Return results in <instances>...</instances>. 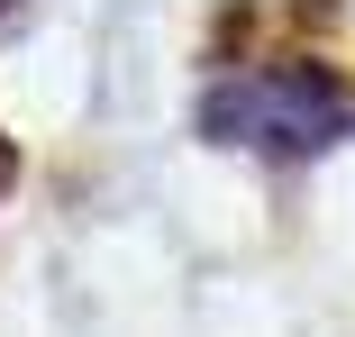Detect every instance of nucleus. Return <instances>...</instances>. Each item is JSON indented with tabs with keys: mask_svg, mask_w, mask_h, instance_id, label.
<instances>
[{
	"mask_svg": "<svg viewBox=\"0 0 355 337\" xmlns=\"http://www.w3.org/2000/svg\"><path fill=\"white\" fill-rule=\"evenodd\" d=\"M355 128V92L310 55H282V64H237L200 92V137L209 146H246L273 164H310L328 155Z\"/></svg>",
	"mask_w": 355,
	"mask_h": 337,
	"instance_id": "nucleus-1",
	"label": "nucleus"
},
{
	"mask_svg": "<svg viewBox=\"0 0 355 337\" xmlns=\"http://www.w3.org/2000/svg\"><path fill=\"white\" fill-rule=\"evenodd\" d=\"M10 173H19V146H10V137H0V191H10Z\"/></svg>",
	"mask_w": 355,
	"mask_h": 337,
	"instance_id": "nucleus-2",
	"label": "nucleus"
},
{
	"mask_svg": "<svg viewBox=\"0 0 355 337\" xmlns=\"http://www.w3.org/2000/svg\"><path fill=\"white\" fill-rule=\"evenodd\" d=\"M10 10H19V0H0V19H10Z\"/></svg>",
	"mask_w": 355,
	"mask_h": 337,
	"instance_id": "nucleus-3",
	"label": "nucleus"
}]
</instances>
